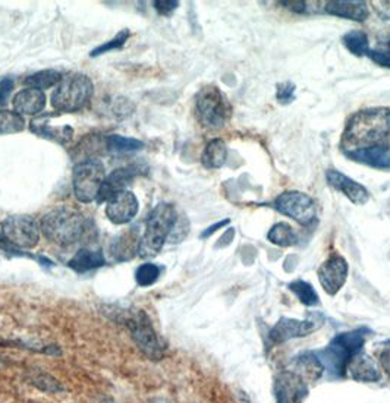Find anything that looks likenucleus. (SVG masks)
Listing matches in <instances>:
<instances>
[{
  "instance_id": "obj_25",
  "label": "nucleus",
  "mask_w": 390,
  "mask_h": 403,
  "mask_svg": "<svg viewBox=\"0 0 390 403\" xmlns=\"http://www.w3.org/2000/svg\"><path fill=\"white\" fill-rule=\"evenodd\" d=\"M27 381L32 385L35 389L42 390L45 393H62L65 392V387L62 382L53 377L49 373H45L42 370H31L27 374Z\"/></svg>"
},
{
  "instance_id": "obj_13",
  "label": "nucleus",
  "mask_w": 390,
  "mask_h": 403,
  "mask_svg": "<svg viewBox=\"0 0 390 403\" xmlns=\"http://www.w3.org/2000/svg\"><path fill=\"white\" fill-rule=\"evenodd\" d=\"M140 204L135 194L125 189L107 201L106 216L113 225H128L138 213Z\"/></svg>"
},
{
  "instance_id": "obj_3",
  "label": "nucleus",
  "mask_w": 390,
  "mask_h": 403,
  "mask_svg": "<svg viewBox=\"0 0 390 403\" xmlns=\"http://www.w3.org/2000/svg\"><path fill=\"white\" fill-rule=\"evenodd\" d=\"M178 218V211L173 204L160 203L155 206L146 221V232L140 242L138 255L141 258L158 255L169 239Z\"/></svg>"
},
{
  "instance_id": "obj_12",
  "label": "nucleus",
  "mask_w": 390,
  "mask_h": 403,
  "mask_svg": "<svg viewBox=\"0 0 390 403\" xmlns=\"http://www.w3.org/2000/svg\"><path fill=\"white\" fill-rule=\"evenodd\" d=\"M348 263L341 255H331L319 269V280L327 295H336L348 279Z\"/></svg>"
},
{
  "instance_id": "obj_20",
  "label": "nucleus",
  "mask_w": 390,
  "mask_h": 403,
  "mask_svg": "<svg viewBox=\"0 0 390 403\" xmlns=\"http://www.w3.org/2000/svg\"><path fill=\"white\" fill-rule=\"evenodd\" d=\"M326 12L329 15L362 23L368 18V6L365 2H353V0H333L327 2Z\"/></svg>"
},
{
  "instance_id": "obj_29",
  "label": "nucleus",
  "mask_w": 390,
  "mask_h": 403,
  "mask_svg": "<svg viewBox=\"0 0 390 403\" xmlns=\"http://www.w3.org/2000/svg\"><path fill=\"white\" fill-rule=\"evenodd\" d=\"M289 289L297 295V298L307 307H316L320 304V299L317 296V292L314 291L313 285L307 284L304 280H297L289 284Z\"/></svg>"
},
{
  "instance_id": "obj_32",
  "label": "nucleus",
  "mask_w": 390,
  "mask_h": 403,
  "mask_svg": "<svg viewBox=\"0 0 390 403\" xmlns=\"http://www.w3.org/2000/svg\"><path fill=\"white\" fill-rule=\"evenodd\" d=\"M160 271H162V269L159 266H155L153 263H144L138 269H136V273H135L136 284H138V286H141V288L151 286L155 284V281H158Z\"/></svg>"
},
{
  "instance_id": "obj_33",
  "label": "nucleus",
  "mask_w": 390,
  "mask_h": 403,
  "mask_svg": "<svg viewBox=\"0 0 390 403\" xmlns=\"http://www.w3.org/2000/svg\"><path fill=\"white\" fill-rule=\"evenodd\" d=\"M128 38H129V31H128V30H122V31H119L118 34H116L112 40H109L107 43H105V45H102V46H99V47H95V49L90 53V56H91V57H97V56H100V54H103V53L110 52V50L122 49L124 45L126 43Z\"/></svg>"
},
{
  "instance_id": "obj_15",
  "label": "nucleus",
  "mask_w": 390,
  "mask_h": 403,
  "mask_svg": "<svg viewBox=\"0 0 390 403\" xmlns=\"http://www.w3.org/2000/svg\"><path fill=\"white\" fill-rule=\"evenodd\" d=\"M326 177H327L329 185L331 188L341 191L342 194H345L350 203L362 206L368 201L370 194H368L367 188L361 184L355 182V180H353L349 176H346V175H343L335 169H330V170H327Z\"/></svg>"
},
{
  "instance_id": "obj_9",
  "label": "nucleus",
  "mask_w": 390,
  "mask_h": 403,
  "mask_svg": "<svg viewBox=\"0 0 390 403\" xmlns=\"http://www.w3.org/2000/svg\"><path fill=\"white\" fill-rule=\"evenodd\" d=\"M2 236L11 247L31 250L40 240V229L31 216H8L2 221Z\"/></svg>"
},
{
  "instance_id": "obj_34",
  "label": "nucleus",
  "mask_w": 390,
  "mask_h": 403,
  "mask_svg": "<svg viewBox=\"0 0 390 403\" xmlns=\"http://www.w3.org/2000/svg\"><path fill=\"white\" fill-rule=\"evenodd\" d=\"M295 91H297L295 84H292V83L278 84V91H276L278 102L282 105H289L290 102H294Z\"/></svg>"
},
{
  "instance_id": "obj_18",
  "label": "nucleus",
  "mask_w": 390,
  "mask_h": 403,
  "mask_svg": "<svg viewBox=\"0 0 390 403\" xmlns=\"http://www.w3.org/2000/svg\"><path fill=\"white\" fill-rule=\"evenodd\" d=\"M12 105L15 112L21 116L38 115L43 112L46 106V94L37 88H25L13 97Z\"/></svg>"
},
{
  "instance_id": "obj_17",
  "label": "nucleus",
  "mask_w": 390,
  "mask_h": 403,
  "mask_svg": "<svg viewBox=\"0 0 390 403\" xmlns=\"http://www.w3.org/2000/svg\"><path fill=\"white\" fill-rule=\"evenodd\" d=\"M346 156L362 165L372 166L376 169H390V147L386 146H372L357 150H348Z\"/></svg>"
},
{
  "instance_id": "obj_4",
  "label": "nucleus",
  "mask_w": 390,
  "mask_h": 403,
  "mask_svg": "<svg viewBox=\"0 0 390 403\" xmlns=\"http://www.w3.org/2000/svg\"><path fill=\"white\" fill-rule=\"evenodd\" d=\"M43 235L56 245L68 247L81 239L85 230L84 216L71 207H57L42 220Z\"/></svg>"
},
{
  "instance_id": "obj_46",
  "label": "nucleus",
  "mask_w": 390,
  "mask_h": 403,
  "mask_svg": "<svg viewBox=\"0 0 390 403\" xmlns=\"http://www.w3.org/2000/svg\"><path fill=\"white\" fill-rule=\"evenodd\" d=\"M387 49H389V52H390V38H389V43H387ZM390 54V53H389Z\"/></svg>"
},
{
  "instance_id": "obj_28",
  "label": "nucleus",
  "mask_w": 390,
  "mask_h": 403,
  "mask_svg": "<svg viewBox=\"0 0 390 403\" xmlns=\"http://www.w3.org/2000/svg\"><path fill=\"white\" fill-rule=\"evenodd\" d=\"M106 147L113 153H126V151H136L144 147V143L135 138H126L121 135H109L106 138Z\"/></svg>"
},
{
  "instance_id": "obj_39",
  "label": "nucleus",
  "mask_w": 390,
  "mask_h": 403,
  "mask_svg": "<svg viewBox=\"0 0 390 403\" xmlns=\"http://www.w3.org/2000/svg\"><path fill=\"white\" fill-rule=\"evenodd\" d=\"M280 4L294 13H304L307 11V2H301V0H286Z\"/></svg>"
},
{
  "instance_id": "obj_40",
  "label": "nucleus",
  "mask_w": 390,
  "mask_h": 403,
  "mask_svg": "<svg viewBox=\"0 0 390 403\" xmlns=\"http://www.w3.org/2000/svg\"><path fill=\"white\" fill-rule=\"evenodd\" d=\"M226 225H229V218L222 220V221H218L216 225H211L210 228H207V229L201 233V238H208V236H211L214 232L219 230L220 228H223V226H226Z\"/></svg>"
},
{
  "instance_id": "obj_5",
  "label": "nucleus",
  "mask_w": 390,
  "mask_h": 403,
  "mask_svg": "<svg viewBox=\"0 0 390 403\" xmlns=\"http://www.w3.org/2000/svg\"><path fill=\"white\" fill-rule=\"evenodd\" d=\"M93 91V81L87 75L68 74L57 84L52 95V105L59 112H78L90 102Z\"/></svg>"
},
{
  "instance_id": "obj_19",
  "label": "nucleus",
  "mask_w": 390,
  "mask_h": 403,
  "mask_svg": "<svg viewBox=\"0 0 390 403\" xmlns=\"http://www.w3.org/2000/svg\"><path fill=\"white\" fill-rule=\"evenodd\" d=\"M49 117H50V115L34 119L30 125V129L35 135L42 136V138L56 141V143H59V144H68L69 141L72 139L73 129L69 125L53 127L49 124Z\"/></svg>"
},
{
  "instance_id": "obj_38",
  "label": "nucleus",
  "mask_w": 390,
  "mask_h": 403,
  "mask_svg": "<svg viewBox=\"0 0 390 403\" xmlns=\"http://www.w3.org/2000/svg\"><path fill=\"white\" fill-rule=\"evenodd\" d=\"M13 90V83H12V79L9 78H5L0 81V106H4L6 102H8V98L11 95Z\"/></svg>"
},
{
  "instance_id": "obj_7",
  "label": "nucleus",
  "mask_w": 390,
  "mask_h": 403,
  "mask_svg": "<svg viewBox=\"0 0 390 403\" xmlns=\"http://www.w3.org/2000/svg\"><path fill=\"white\" fill-rule=\"evenodd\" d=\"M195 113L200 124L208 129L223 128L232 116V106L226 95L216 87H203L195 97Z\"/></svg>"
},
{
  "instance_id": "obj_21",
  "label": "nucleus",
  "mask_w": 390,
  "mask_h": 403,
  "mask_svg": "<svg viewBox=\"0 0 390 403\" xmlns=\"http://www.w3.org/2000/svg\"><path fill=\"white\" fill-rule=\"evenodd\" d=\"M105 264H106L105 254L100 250H90V248L80 250L68 261V267L76 273H87L95 269H100Z\"/></svg>"
},
{
  "instance_id": "obj_37",
  "label": "nucleus",
  "mask_w": 390,
  "mask_h": 403,
  "mask_svg": "<svg viewBox=\"0 0 390 403\" xmlns=\"http://www.w3.org/2000/svg\"><path fill=\"white\" fill-rule=\"evenodd\" d=\"M367 56H368L370 59H372L374 64L390 69V54H389V53L379 52V50H368Z\"/></svg>"
},
{
  "instance_id": "obj_16",
  "label": "nucleus",
  "mask_w": 390,
  "mask_h": 403,
  "mask_svg": "<svg viewBox=\"0 0 390 403\" xmlns=\"http://www.w3.org/2000/svg\"><path fill=\"white\" fill-rule=\"evenodd\" d=\"M135 176V170L132 168H121L113 170L102 184L99 197H97V203L103 204L107 203L109 199H112L114 195L121 194L125 191L126 185L131 182L132 177Z\"/></svg>"
},
{
  "instance_id": "obj_42",
  "label": "nucleus",
  "mask_w": 390,
  "mask_h": 403,
  "mask_svg": "<svg viewBox=\"0 0 390 403\" xmlns=\"http://www.w3.org/2000/svg\"><path fill=\"white\" fill-rule=\"evenodd\" d=\"M233 235H235V230H233L232 228L220 238V240L218 242V248H220V247H225V245H229L230 242H232V239H233Z\"/></svg>"
},
{
  "instance_id": "obj_8",
  "label": "nucleus",
  "mask_w": 390,
  "mask_h": 403,
  "mask_svg": "<svg viewBox=\"0 0 390 403\" xmlns=\"http://www.w3.org/2000/svg\"><path fill=\"white\" fill-rule=\"evenodd\" d=\"M105 179V165L99 158H87L80 161L73 168L72 173V184L76 199L85 204L93 203L99 197Z\"/></svg>"
},
{
  "instance_id": "obj_41",
  "label": "nucleus",
  "mask_w": 390,
  "mask_h": 403,
  "mask_svg": "<svg viewBox=\"0 0 390 403\" xmlns=\"http://www.w3.org/2000/svg\"><path fill=\"white\" fill-rule=\"evenodd\" d=\"M380 366L386 371V374L390 377V349H386L380 355Z\"/></svg>"
},
{
  "instance_id": "obj_10",
  "label": "nucleus",
  "mask_w": 390,
  "mask_h": 403,
  "mask_svg": "<svg viewBox=\"0 0 390 403\" xmlns=\"http://www.w3.org/2000/svg\"><path fill=\"white\" fill-rule=\"evenodd\" d=\"M275 209L304 226L313 223L317 214L314 199L300 191L282 192L275 199Z\"/></svg>"
},
{
  "instance_id": "obj_31",
  "label": "nucleus",
  "mask_w": 390,
  "mask_h": 403,
  "mask_svg": "<svg viewBox=\"0 0 390 403\" xmlns=\"http://www.w3.org/2000/svg\"><path fill=\"white\" fill-rule=\"evenodd\" d=\"M25 128L24 117L9 110H0V134H16Z\"/></svg>"
},
{
  "instance_id": "obj_45",
  "label": "nucleus",
  "mask_w": 390,
  "mask_h": 403,
  "mask_svg": "<svg viewBox=\"0 0 390 403\" xmlns=\"http://www.w3.org/2000/svg\"><path fill=\"white\" fill-rule=\"evenodd\" d=\"M4 242H5V238L2 236V232H0V244H4Z\"/></svg>"
},
{
  "instance_id": "obj_23",
  "label": "nucleus",
  "mask_w": 390,
  "mask_h": 403,
  "mask_svg": "<svg viewBox=\"0 0 390 403\" xmlns=\"http://www.w3.org/2000/svg\"><path fill=\"white\" fill-rule=\"evenodd\" d=\"M140 242H141V238L136 235L135 230L126 232L121 235L118 239H114V242L110 247V252L113 258L118 261L131 259L135 254H138Z\"/></svg>"
},
{
  "instance_id": "obj_1",
  "label": "nucleus",
  "mask_w": 390,
  "mask_h": 403,
  "mask_svg": "<svg viewBox=\"0 0 390 403\" xmlns=\"http://www.w3.org/2000/svg\"><path fill=\"white\" fill-rule=\"evenodd\" d=\"M390 134V109H362L349 117L343 131V143L357 148L377 146Z\"/></svg>"
},
{
  "instance_id": "obj_30",
  "label": "nucleus",
  "mask_w": 390,
  "mask_h": 403,
  "mask_svg": "<svg viewBox=\"0 0 390 403\" xmlns=\"http://www.w3.org/2000/svg\"><path fill=\"white\" fill-rule=\"evenodd\" d=\"M345 47L357 56H364L368 53V37L362 31H349L342 37Z\"/></svg>"
},
{
  "instance_id": "obj_11",
  "label": "nucleus",
  "mask_w": 390,
  "mask_h": 403,
  "mask_svg": "<svg viewBox=\"0 0 390 403\" xmlns=\"http://www.w3.org/2000/svg\"><path fill=\"white\" fill-rule=\"evenodd\" d=\"M323 325L320 317L317 318H307V320H294V318H280L276 326L270 332V340L273 344L280 345L283 341L304 337L319 330Z\"/></svg>"
},
{
  "instance_id": "obj_26",
  "label": "nucleus",
  "mask_w": 390,
  "mask_h": 403,
  "mask_svg": "<svg viewBox=\"0 0 390 403\" xmlns=\"http://www.w3.org/2000/svg\"><path fill=\"white\" fill-rule=\"evenodd\" d=\"M62 75L53 71V69H47V71H40V72H35L30 76H27L24 79V84L28 88H37V90H45V88H50L54 87L61 83Z\"/></svg>"
},
{
  "instance_id": "obj_6",
  "label": "nucleus",
  "mask_w": 390,
  "mask_h": 403,
  "mask_svg": "<svg viewBox=\"0 0 390 403\" xmlns=\"http://www.w3.org/2000/svg\"><path fill=\"white\" fill-rule=\"evenodd\" d=\"M121 320L126 325L134 344L144 354L146 358L151 361H160L165 358L166 346L159 334L155 333L151 320L144 310L136 308L128 311Z\"/></svg>"
},
{
  "instance_id": "obj_27",
  "label": "nucleus",
  "mask_w": 390,
  "mask_h": 403,
  "mask_svg": "<svg viewBox=\"0 0 390 403\" xmlns=\"http://www.w3.org/2000/svg\"><path fill=\"white\" fill-rule=\"evenodd\" d=\"M271 244L279 247H292L297 244V235L288 223H276L267 233Z\"/></svg>"
},
{
  "instance_id": "obj_24",
  "label": "nucleus",
  "mask_w": 390,
  "mask_h": 403,
  "mask_svg": "<svg viewBox=\"0 0 390 403\" xmlns=\"http://www.w3.org/2000/svg\"><path fill=\"white\" fill-rule=\"evenodd\" d=\"M226 157L228 148L225 141L220 138H214L206 146L201 156V163L207 169H219L226 163Z\"/></svg>"
},
{
  "instance_id": "obj_35",
  "label": "nucleus",
  "mask_w": 390,
  "mask_h": 403,
  "mask_svg": "<svg viewBox=\"0 0 390 403\" xmlns=\"http://www.w3.org/2000/svg\"><path fill=\"white\" fill-rule=\"evenodd\" d=\"M188 230H189L188 220L185 217H179L167 240L172 242V244H175V242H181L188 235Z\"/></svg>"
},
{
  "instance_id": "obj_14",
  "label": "nucleus",
  "mask_w": 390,
  "mask_h": 403,
  "mask_svg": "<svg viewBox=\"0 0 390 403\" xmlns=\"http://www.w3.org/2000/svg\"><path fill=\"white\" fill-rule=\"evenodd\" d=\"M308 389L305 380L297 373L286 371L276 377L275 381V396L278 403H302Z\"/></svg>"
},
{
  "instance_id": "obj_22",
  "label": "nucleus",
  "mask_w": 390,
  "mask_h": 403,
  "mask_svg": "<svg viewBox=\"0 0 390 403\" xmlns=\"http://www.w3.org/2000/svg\"><path fill=\"white\" fill-rule=\"evenodd\" d=\"M348 371L354 380L358 381H379L382 377L376 361L370 355L362 354H358L353 358L348 366Z\"/></svg>"
},
{
  "instance_id": "obj_43",
  "label": "nucleus",
  "mask_w": 390,
  "mask_h": 403,
  "mask_svg": "<svg viewBox=\"0 0 390 403\" xmlns=\"http://www.w3.org/2000/svg\"><path fill=\"white\" fill-rule=\"evenodd\" d=\"M97 403H118L116 400H113V399H110V397H102L99 402Z\"/></svg>"
},
{
  "instance_id": "obj_2",
  "label": "nucleus",
  "mask_w": 390,
  "mask_h": 403,
  "mask_svg": "<svg viewBox=\"0 0 390 403\" xmlns=\"http://www.w3.org/2000/svg\"><path fill=\"white\" fill-rule=\"evenodd\" d=\"M364 341V329L341 333L330 341L329 346L319 351L316 358L320 361L323 370H326L331 377H342L348 370L349 362L361 352Z\"/></svg>"
},
{
  "instance_id": "obj_44",
  "label": "nucleus",
  "mask_w": 390,
  "mask_h": 403,
  "mask_svg": "<svg viewBox=\"0 0 390 403\" xmlns=\"http://www.w3.org/2000/svg\"><path fill=\"white\" fill-rule=\"evenodd\" d=\"M5 364H6V362H5L2 358H0V368H4V367H5Z\"/></svg>"
},
{
  "instance_id": "obj_36",
  "label": "nucleus",
  "mask_w": 390,
  "mask_h": 403,
  "mask_svg": "<svg viewBox=\"0 0 390 403\" xmlns=\"http://www.w3.org/2000/svg\"><path fill=\"white\" fill-rule=\"evenodd\" d=\"M153 6L160 15L166 16V15H170L179 6V2H177V0H155Z\"/></svg>"
}]
</instances>
